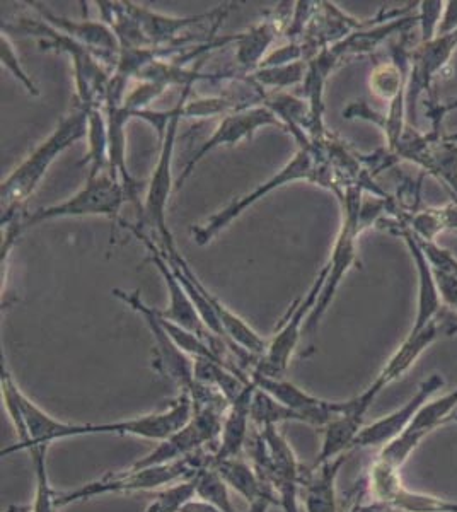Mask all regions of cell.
Returning <instances> with one entry per match:
<instances>
[{
  "instance_id": "obj_1",
  "label": "cell",
  "mask_w": 457,
  "mask_h": 512,
  "mask_svg": "<svg viewBox=\"0 0 457 512\" xmlns=\"http://www.w3.org/2000/svg\"><path fill=\"white\" fill-rule=\"evenodd\" d=\"M87 117L89 110L84 106L76 105L69 115H65L52 134L36 147L35 151L19 164L18 168L2 181L0 187V210H2V226L14 221L21 212L24 202L28 200L41 180L45 178L48 169L55 163V159L67 151L70 146L87 137Z\"/></svg>"
},
{
  "instance_id": "obj_2",
  "label": "cell",
  "mask_w": 457,
  "mask_h": 512,
  "mask_svg": "<svg viewBox=\"0 0 457 512\" xmlns=\"http://www.w3.org/2000/svg\"><path fill=\"white\" fill-rule=\"evenodd\" d=\"M336 195L340 198L343 209L342 227L336 238L330 262L324 265L326 282H324L323 291L304 326V333L307 335H311L318 328L319 320L323 318L326 309L330 308L343 277L357 260V239L360 234L364 233V229L372 226L382 212L381 202H374V204L362 202V187L343 188Z\"/></svg>"
},
{
  "instance_id": "obj_3",
  "label": "cell",
  "mask_w": 457,
  "mask_h": 512,
  "mask_svg": "<svg viewBox=\"0 0 457 512\" xmlns=\"http://www.w3.org/2000/svg\"><path fill=\"white\" fill-rule=\"evenodd\" d=\"M0 381L2 402L18 437V443L12 444L11 448L2 449V456L14 451H28L33 446L50 448L52 444L65 439L93 436V424L65 422L45 412L19 388L16 379L12 378L11 371L4 364Z\"/></svg>"
},
{
  "instance_id": "obj_4",
  "label": "cell",
  "mask_w": 457,
  "mask_h": 512,
  "mask_svg": "<svg viewBox=\"0 0 457 512\" xmlns=\"http://www.w3.org/2000/svg\"><path fill=\"white\" fill-rule=\"evenodd\" d=\"M2 31H18L24 35H33L40 41L43 50L55 48L57 52L69 55L74 67L76 77L77 105L91 108H103L105 110L106 94L110 88L111 72L101 60L94 55L89 48L81 45L79 41L72 40L57 28H53L43 19H19L18 24H2Z\"/></svg>"
},
{
  "instance_id": "obj_5",
  "label": "cell",
  "mask_w": 457,
  "mask_h": 512,
  "mask_svg": "<svg viewBox=\"0 0 457 512\" xmlns=\"http://www.w3.org/2000/svg\"><path fill=\"white\" fill-rule=\"evenodd\" d=\"M130 200L123 181L111 175L110 171L89 176L86 185L72 197L60 204L48 205L36 209L31 214H19L14 221L19 233L23 234L31 227L57 219H79V217H106L113 224H125L120 210ZM132 202V200H130Z\"/></svg>"
},
{
  "instance_id": "obj_6",
  "label": "cell",
  "mask_w": 457,
  "mask_h": 512,
  "mask_svg": "<svg viewBox=\"0 0 457 512\" xmlns=\"http://www.w3.org/2000/svg\"><path fill=\"white\" fill-rule=\"evenodd\" d=\"M301 180L311 181L319 187H326V183H328L326 161H324L323 151L318 142H313L311 146L299 147L296 156L290 159L277 175H273L270 180L261 183L260 187L255 188L248 195L234 200L232 204L227 205L226 209L220 210L215 216L203 222L202 226L193 227V241L200 246L209 245L215 236H219L220 231H224L248 207L260 202L261 198L267 197L273 190L285 187L292 181Z\"/></svg>"
},
{
  "instance_id": "obj_7",
  "label": "cell",
  "mask_w": 457,
  "mask_h": 512,
  "mask_svg": "<svg viewBox=\"0 0 457 512\" xmlns=\"http://www.w3.org/2000/svg\"><path fill=\"white\" fill-rule=\"evenodd\" d=\"M200 470L202 468H197L191 463V458L169 463V465L144 466V468L132 465L127 470L106 473L103 477L84 483L77 489L57 492L58 511L70 504L91 501L103 495L134 494V492L166 489L174 483L190 480Z\"/></svg>"
},
{
  "instance_id": "obj_8",
  "label": "cell",
  "mask_w": 457,
  "mask_h": 512,
  "mask_svg": "<svg viewBox=\"0 0 457 512\" xmlns=\"http://www.w3.org/2000/svg\"><path fill=\"white\" fill-rule=\"evenodd\" d=\"M191 88L183 89L181 99L174 106L173 118L169 122L164 137L161 139V151L157 159L156 168L152 171L151 180L145 192L144 205H142V222L144 226L154 231L157 239L161 241L159 248L171 250L176 246L173 234L169 231L166 210H168L169 195L174 190L176 181L173 178L174 151H176V139H178V128L183 118V106L190 96Z\"/></svg>"
},
{
  "instance_id": "obj_9",
  "label": "cell",
  "mask_w": 457,
  "mask_h": 512,
  "mask_svg": "<svg viewBox=\"0 0 457 512\" xmlns=\"http://www.w3.org/2000/svg\"><path fill=\"white\" fill-rule=\"evenodd\" d=\"M226 410L227 408L212 407V405L195 408L190 422L181 431L168 437L166 441L157 443L154 449L135 461L134 466L144 468V466L169 465V463L193 458V454H197L203 446L219 441Z\"/></svg>"
},
{
  "instance_id": "obj_10",
  "label": "cell",
  "mask_w": 457,
  "mask_h": 512,
  "mask_svg": "<svg viewBox=\"0 0 457 512\" xmlns=\"http://www.w3.org/2000/svg\"><path fill=\"white\" fill-rule=\"evenodd\" d=\"M326 282V268L319 272L318 279L307 291L306 296L299 297L290 306L289 315L285 316L277 333L270 338L267 352L258 359L255 369L251 373L265 374V376H284L292 357L296 354L297 347L301 344L304 335V326L307 318L313 313L314 306L318 303L321 291Z\"/></svg>"
},
{
  "instance_id": "obj_11",
  "label": "cell",
  "mask_w": 457,
  "mask_h": 512,
  "mask_svg": "<svg viewBox=\"0 0 457 512\" xmlns=\"http://www.w3.org/2000/svg\"><path fill=\"white\" fill-rule=\"evenodd\" d=\"M193 412L195 408L190 393L181 391L180 396L169 407L156 412L130 419L93 424V436H130L152 443H162L181 431L190 422Z\"/></svg>"
},
{
  "instance_id": "obj_12",
  "label": "cell",
  "mask_w": 457,
  "mask_h": 512,
  "mask_svg": "<svg viewBox=\"0 0 457 512\" xmlns=\"http://www.w3.org/2000/svg\"><path fill=\"white\" fill-rule=\"evenodd\" d=\"M111 294L128 304L135 313H139L144 318L151 330L152 337H154L157 352L156 364L162 373L166 374L173 383L178 384L181 391L193 393L198 384L193 376L195 359H191L190 355H186L178 345L174 344L173 338L169 337L168 332L162 326L157 309L145 304L139 291L128 292L123 289H113Z\"/></svg>"
},
{
  "instance_id": "obj_13",
  "label": "cell",
  "mask_w": 457,
  "mask_h": 512,
  "mask_svg": "<svg viewBox=\"0 0 457 512\" xmlns=\"http://www.w3.org/2000/svg\"><path fill=\"white\" fill-rule=\"evenodd\" d=\"M391 154L394 158L417 164L442 181L457 197V142L440 137L439 128H435L432 134L422 135L406 127L405 134Z\"/></svg>"
},
{
  "instance_id": "obj_14",
  "label": "cell",
  "mask_w": 457,
  "mask_h": 512,
  "mask_svg": "<svg viewBox=\"0 0 457 512\" xmlns=\"http://www.w3.org/2000/svg\"><path fill=\"white\" fill-rule=\"evenodd\" d=\"M263 127H280L282 130H287L284 123L280 122V118L267 106H251L246 110L234 111L231 115L222 117V122L217 125L214 134L198 147L197 152H193L180 178L176 180L174 190L178 192L185 185V181L190 178L198 164L207 158V154L219 147L236 146L243 140L253 139L256 132Z\"/></svg>"
},
{
  "instance_id": "obj_15",
  "label": "cell",
  "mask_w": 457,
  "mask_h": 512,
  "mask_svg": "<svg viewBox=\"0 0 457 512\" xmlns=\"http://www.w3.org/2000/svg\"><path fill=\"white\" fill-rule=\"evenodd\" d=\"M127 9L128 16L134 21L135 28L139 31L140 41L144 48H156V50H171L183 45V35L191 26L207 23V21H220L226 18L227 12L231 7L224 4L214 11L203 12L197 16H188V18H176V16H166L159 12L151 11L147 7L139 6L134 2H123Z\"/></svg>"
},
{
  "instance_id": "obj_16",
  "label": "cell",
  "mask_w": 457,
  "mask_h": 512,
  "mask_svg": "<svg viewBox=\"0 0 457 512\" xmlns=\"http://www.w3.org/2000/svg\"><path fill=\"white\" fill-rule=\"evenodd\" d=\"M127 227L137 238L142 239V243L147 246V250L151 253V262L156 265L159 274H161L162 279H164V284L168 287L169 306L168 309L159 311V315H161L164 320L171 321V323L183 326V328L190 330V332L197 333V335L205 338V340H209V342H214V344L222 342V344H224V340H220V338L212 335V333L207 330V326L203 325L202 318L198 315L195 304H193L190 296H188V292H186L185 287H183L180 279H178V275L174 274L173 268L169 265L168 258L164 256L161 248L156 245V241L147 238L140 229H135V227L132 226Z\"/></svg>"
},
{
  "instance_id": "obj_17",
  "label": "cell",
  "mask_w": 457,
  "mask_h": 512,
  "mask_svg": "<svg viewBox=\"0 0 457 512\" xmlns=\"http://www.w3.org/2000/svg\"><path fill=\"white\" fill-rule=\"evenodd\" d=\"M446 386V379L440 374H432L418 386L417 393L411 396L410 400L403 407L396 408L391 414L384 415L381 419L374 420L372 424L365 425L357 437L355 448H379L388 446L396 437L410 427L413 419L417 417L420 408L432 400L437 391Z\"/></svg>"
},
{
  "instance_id": "obj_18",
  "label": "cell",
  "mask_w": 457,
  "mask_h": 512,
  "mask_svg": "<svg viewBox=\"0 0 457 512\" xmlns=\"http://www.w3.org/2000/svg\"><path fill=\"white\" fill-rule=\"evenodd\" d=\"M28 6L33 7L38 12V16L43 21H47L50 26L89 48L111 72H115L120 53H122V45L116 38L115 31L111 30L105 21H91V19L76 21V19L64 18L40 2H28Z\"/></svg>"
},
{
  "instance_id": "obj_19",
  "label": "cell",
  "mask_w": 457,
  "mask_h": 512,
  "mask_svg": "<svg viewBox=\"0 0 457 512\" xmlns=\"http://www.w3.org/2000/svg\"><path fill=\"white\" fill-rule=\"evenodd\" d=\"M376 398L377 395L369 388H365L360 395L343 402L342 412L323 429L321 449L313 466L323 465L326 461L345 456L350 449L355 448L357 437L365 427V415L372 407V403L376 402Z\"/></svg>"
},
{
  "instance_id": "obj_20",
  "label": "cell",
  "mask_w": 457,
  "mask_h": 512,
  "mask_svg": "<svg viewBox=\"0 0 457 512\" xmlns=\"http://www.w3.org/2000/svg\"><path fill=\"white\" fill-rule=\"evenodd\" d=\"M258 390L273 396L290 410L302 415L304 424L324 429L343 410V402H330L307 393L284 376H265V374L249 373Z\"/></svg>"
},
{
  "instance_id": "obj_21",
  "label": "cell",
  "mask_w": 457,
  "mask_h": 512,
  "mask_svg": "<svg viewBox=\"0 0 457 512\" xmlns=\"http://www.w3.org/2000/svg\"><path fill=\"white\" fill-rule=\"evenodd\" d=\"M457 50V31L437 36L430 43H420L411 53V70L406 82V108H417L418 99L429 91L440 70L451 62Z\"/></svg>"
},
{
  "instance_id": "obj_22",
  "label": "cell",
  "mask_w": 457,
  "mask_h": 512,
  "mask_svg": "<svg viewBox=\"0 0 457 512\" xmlns=\"http://www.w3.org/2000/svg\"><path fill=\"white\" fill-rule=\"evenodd\" d=\"M256 388L258 386L249 376L248 386L244 388L243 393L234 402L229 403L222 420V431L217 441V448L210 458L209 465L241 456L244 444L248 441L251 403H253Z\"/></svg>"
},
{
  "instance_id": "obj_23",
  "label": "cell",
  "mask_w": 457,
  "mask_h": 512,
  "mask_svg": "<svg viewBox=\"0 0 457 512\" xmlns=\"http://www.w3.org/2000/svg\"><path fill=\"white\" fill-rule=\"evenodd\" d=\"M440 333H444V320H440V318L420 332L408 333L403 344L389 357L386 366L382 367L381 373L377 374V378L372 381V388L381 395V391L386 386L403 378L411 367L415 366V362L422 357L423 352L440 337Z\"/></svg>"
},
{
  "instance_id": "obj_24",
  "label": "cell",
  "mask_w": 457,
  "mask_h": 512,
  "mask_svg": "<svg viewBox=\"0 0 457 512\" xmlns=\"http://www.w3.org/2000/svg\"><path fill=\"white\" fill-rule=\"evenodd\" d=\"M401 236L405 239L418 270L417 316H415L410 332H420L423 328H427L430 323L439 320L442 299H440L439 289L435 284L434 270H432V265H430L425 251L418 243L417 236L411 233L408 227L401 231Z\"/></svg>"
},
{
  "instance_id": "obj_25",
  "label": "cell",
  "mask_w": 457,
  "mask_h": 512,
  "mask_svg": "<svg viewBox=\"0 0 457 512\" xmlns=\"http://www.w3.org/2000/svg\"><path fill=\"white\" fill-rule=\"evenodd\" d=\"M210 466H214L229 490L241 495L244 501L248 502V506H255L263 501L278 504L272 483L268 482L267 478L261 477L256 466L249 465L248 461H244L241 456Z\"/></svg>"
},
{
  "instance_id": "obj_26",
  "label": "cell",
  "mask_w": 457,
  "mask_h": 512,
  "mask_svg": "<svg viewBox=\"0 0 457 512\" xmlns=\"http://www.w3.org/2000/svg\"><path fill=\"white\" fill-rule=\"evenodd\" d=\"M347 463V454L326 461L323 465L311 466L304 473V509L306 512H338L336 502V480L342 466Z\"/></svg>"
},
{
  "instance_id": "obj_27",
  "label": "cell",
  "mask_w": 457,
  "mask_h": 512,
  "mask_svg": "<svg viewBox=\"0 0 457 512\" xmlns=\"http://www.w3.org/2000/svg\"><path fill=\"white\" fill-rule=\"evenodd\" d=\"M285 16H275L265 23L256 24L246 33L231 36V43H236V62L239 67L249 72H255L263 60L267 59L268 48L272 47L280 33H284Z\"/></svg>"
},
{
  "instance_id": "obj_28",
  "label": "cell",
  "mask_w": 457,
  "mask_h": 512,
  "mask_svg": "<svg viewBox=\"0 0 457 512\" xmlns=\"http://www.w3.org/2000/svg\"><path fill=\"white\" fill-rule=\"evenodd\" d=\"M456 417L457 388L449 391L446 395L437 396V398L434 396L432 400L425 403L405 432L408 436H413L415 441L418 439V443L422 444L425 437L437 431L442 425L454 422L457 420Z\"/></svg>"
},
{
  "instance_id": "obj_29",
  "label": "cell",
  "mask_w": 457,
  "mask_h": 512,
  "mask_svg": "<svg viewBox=\"0 0 457 512\" xmlns=\"http://www.w3.org/2000/svg\"><path fill=\"white\" fill-rule=\"evenodd\" d=\"M86 159L82 164H89V176L110 171V137H108V120L103 108H91L87 117Z\"/></svg>"
},
{
  "instance_id": "obj_30",
  "label": "cell",
  "mask_w": 457,
  "mask_h": 512,
  "mask_svg": "<svg viewBox=\"0 0 457 512\" xmlns=\"http://www.w3.org/2000/svg\"><path fill=\"white\" fill-rule=\"evenodd\" d=\"M386 507L391 512H457V501L411 490L401 483L389 497Z\"/></svg>"
},
{
  "instance_id": "obj_31",
  "label": "cell",
  "mask_w": 457,
  "mask_h": 512,
  "mask_svg": "<svg viewBox=\"0 0 457 512\" xmlns=\"http://www.w3.org/2000/svg\"><path fill=\"white\" fill-rule=\"evenodd\" d=\"M45 446H33L28 449L33 472H35V499L29 506V512H58L57 490L53 489L48 475L47 454Z\"/></svg>"
},
{
  "instance_id": "obj_32",
  "label": "cell",
  "mask_w": 457,
  "mask_h": 512,
  "mask_svg": "<svg viewBox=\"0 0 457 512\" xmlns=\"http://www.w3.org/2000/svg\"><path fill=\"white\" fill-rule=\"evenodd\" d=\"M251 422L258 429H265V427H278L287 422L304 424V419H302V415L277 402L273 396L256 388L253 403H251Z\"/></svg>"
},
{
  "instance_id": "obj_33",
  "label": "cell",
  "mask_w": 457,
  "mask_h": 512,
  "mask_svg": "<svg viewBox=\"0 0 457 512\" xmlns=\"http://www.w3.org/2000/svg\"><path fill=\"white\" fill-rule=\"evenodd\" d=\"M229 492L231 490L220 478L214 466H203L202 470L195 475V495L212 502L220 512H238Z\"/></svg>"
},
{
  "instance_id": "obj_34",
  "label": "cell",
  "mask_w": 457,
  "mask_h": 512,
  "mask_svg": "<svg viewBox=\"0 0 457 512\" xmlns=\"http://www.w3.org/2000/svg\"><path fill=\"white\" fill-rule=\"evenodd\" d=\"M307 74V62H294V64L275 65V67H260L251 72V79L260 84L261 88H272L277 91L296 86L304 82Z\"/></svg>"
},
{
  "instance_id": "obj_35",
  "label": "cell",
  "mask_w": 457,
  "mask_h": 512,
  "mask_svg": "<svg viewBox=\"0 0 457 512\" xmlns=\"http://www.w3.org/2000/svg\"><path fill=\"white\" fill-rule=\"evenodd\" d=\"M406 82L408 76H405L403 64L389 62L377 65L371 76L372 93L376 94L377 98L386 99L391 105L394 99L406 93Z\"/></svg>"
},
{
  "instance_id": "obj_36",
  "label": "cell",
  "mask_w": 457,
  "mask_h": 512,
  "mask_svg": "<svg viewBox=\"0 0 457 512\" xmlns=\"http://www.w3.org/2000/svg\"><path fill=\"white\" fill-rule=\"evenodd\" d=\"M193 495H195V477L162 489L145 512H180V507Z\"/></svg>"
},
{
  "instance_id": "obj_37",
  "label": "cell",
  "mask_w": 457,
  "mask_h": 512,
  "mask_svg": "<svg viewBox=\"0 0 457 512\" xmlns=\"http://www.w3.org/2000/svg\"><path fill=\"white\" fill-rule=\"evenodd\" d=\"M0 62H2V67H6L11 72V76L16 81L23 84V88L31 96H40V89H38L35 81L29 76L28 70L24 69L21 60H19L18 53L14 50V43H12L11 38L4 31H2V36H0Z\"/></svg>"
},
{
  "instance_id": "obj_38",
  "label": "cell",
  "mask_w": 457,
  "mask_h": 512,
  "mask_svg": "<svg viewBox=\"0 0 457 512\" xmlns=\"http://www.w3.org/2000/svg\"><path fill=\"white\" fill-rule=\"evenodd\" d=\"M446 2H420L418 4L417 23L420 26L422 43H430L437 38L439 33L440 19L444 12Z\"/></svg>"
},
{
  "instance_id": "obj_39",
  "label": "cell",
  "mask_w": 457,
  "mask_h": 512,
  "mask_svg": "<svg viewBox=\"0 0 457 512\" xmlns=\"http://www.w3.org/2000/svg\"><path fill=\"white\" fill-rule=\"evenodd\" d=\"M457 31V0H451L444 4V12L440 19L439 33L437 36L451 35Z\"/></svg>"
},
{
  "instance_id": "obj_40",
  "label": "cell",
  "mask_w": 457,
  "mask_h": 512,
  "mask_svg": "<svg viewBox=\"0 0 457 512\" xmlns=\"http://www.w3.org/2000/svg\"><path fill=\"white\" fill-rule=\"evenodd\" d=\"M180 512H220L217 507L212 504V502L205 501L202 497H198V495H193L191 499L183 504L180 507Z\"/></svg>"
},
{
  "instance_id": "obj_41",
  "label": "cell",
  "mask_w": 457,
  "mask_h": 512,
  "mask_svg": "<svg viewBox=\"0 0 457 512\" xmlns=\"http://www.w3.org/2000/svg\"><path fill=\"white\" fill-rule=\"evenodd\" d=\"M345 512H391L388 507L382 506L379 502H371V504H355L352 509Z\"/></svg>"
},
{
  "instance_id": "obj_42",
  "label": "cell",
  "mask_w": 457,
  "mask_h": 512,
  "mask_svg": "<svg viewBox=\"0 0 457 512\" xmlns=\"http://www.w3.org/2000/svg\"><path fill=\"white\" fill-rule=\"evenodd\" d=\"M447 139L456 140L457 142V132L456 134L447 135Z\"/></svg>"
}]
</instances>
